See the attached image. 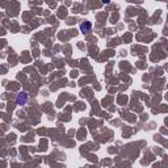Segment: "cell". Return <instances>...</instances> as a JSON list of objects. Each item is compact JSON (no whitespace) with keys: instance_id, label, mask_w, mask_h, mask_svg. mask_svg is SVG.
<instances>
[{"instance_id":"cell-1","label":"cell","mask_w":168,"mask_h":168,"mask_svg":"<svg viewBox=\"0 0 168 168\" xmlns=\"http://www.w3.org/2000/svg\"><path fill=\"white\" fill-rule=\"evenodd\" d=\"M26 100H28V96H26V93H20V95L17 96V99H16V103L18 104V105H24L25 103H26Z\"/></svg>"},{"instance_id":"cell-2","label":"cell","mask_w":168,"mask_h":168,"mask_svg":"<svg viewBox=\"0 0 168 168\" xmlns=\"http://www.w3.org/2000/svg\"><path fill=\"white\" fill-rule=\"evenodd\" d=\"M92 28V24L89 21H84L83 24H80V30H82L83 33H88Z\"/></svg>"}]
</instances>
